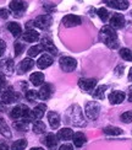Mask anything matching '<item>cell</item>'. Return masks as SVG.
<instances>
[{"label":"cell","mask_w":132,"mask_h":150,"mask_svg":"<svg viewBox=\"0 0 132 150\" xmlns=\"http://www.w3.org/2000/svg\"><path fill=\"white\" fill-rule=\"evenodd\" d=\"M33 132L37 134H41L45 132V124H44L42 121H36L33 123Z\"/></svg>","instance_id":"4dcf8cb0"},{"label":"cell","mask_w":132,"mask_h":150,"mask_svg":"<svg viewBox=\"0 0 132 150\" xmlns=\"http://www.w3.org/2000/svg\"><path fill=\"white\" fill-rule=\"evenodd\" d=\"M26 146H27V140L26 139H18L11 145V150H23Z\"/></svg>","instance_id":"f546056e"},{"label":"cell","mask_w":132,"mask_h":150,"mask_svg":"<svg viewBox=\"0 0 132 150\" xmlns=\"http://www.w3.org/2000/svg\"><path fill=\"white\" fill-rule=\"evenodd\" d=\"M108 89V86L106 85H100L98 87H96V90L92 92V96L97 100H103L105 97V91Z\"/></svg>","instance_id":"603a6c76"},{"label":"cell","mask_w":132,"mask_h":150,"mask_svg":"<svg viewBox=\"0 0 132 150\" xmlns=\"http://www.w3.org/2000/svg\"><path fill=\"white\" fill-rule=\"evenodd\" d=\"M48 122L53 129L59 128L60 122H61L59 113H56V112H48Z\"/></svg>","instance_id":"e0dca14e"},{"label":"cell","mask_w":132,"mask_h":150,"mask_svg":"<svg viewBox=\"0 0 132 150\" xmlns=\"http://www.w3.org/2000/svg\"><path fill=\"white\" fill-rule=\"evenodd\" d=\"M0 68H1V70L6 74H11L14 71V62L11 59H5L1 62V64H0Z\"/></svg>","instance_id":"484cf974"},{"label":"cell","mask_w":132,"mask_h":150,"mask_svg":"<svg viewBox=\"0 0 132 150\" xmlns=\"http://www.w3.org/2000/svg\"><path fill=\"white\" fill-rule=\"evenodd\" d=\"M59 64H60V68L64 71L70 73V71H73L75 69H76L77 62L72 57H61L60 60H59Z\"/></svg>","instance_id":"277c9868"},{"label":"cell","mask_w":132,"mask_h":150,"mask_svg":"<svg viewBox=\"0 0 132 150\" xmlns=\"http://www.w3.org/2000/svg\"><path fill=\"white\" fill-rule=\"evenodd\" d=\"M129 100H130V101L132 102V86H131L130 89H129Z\"/></svg>","instance_id":"bcb514c9"},{"label":"cell","mask_w":132,"mask_h":150,"mask_svg":"<svg viewBox=\"0 0 132 150\" xmlns=\"http://www.w3.org/2000/svg\"><path fill=\"white\" fill-rule=\"evenodd\" d=\"M52 23H53V18L50 15H41L34 20V26H37L38 28H42V30L49 28L52 26Z\"/></svg>","instance_id":"5b68a950"},{"label":"cell","mask_w":132,"mask_h":150,"mask_svg":"<svg viewBox=\"0 0 132 150\" xmlns=\"http://www.w3.org/2000/svg\"><path fill=\"white\" fill-rule=\"evenodd\" d=\"M10 117L12 118V120H18V118H22L23 117V105L15 106V107L12 108L11 112H10Z\"/></svg>","instance_id":"4316f807"},{"label":"cell","mask_w":132,"mask_h":150,"mask_svg":"<svg viewBox=\"0 0 132 150\" xmlns=\"http://www.w3.org/2000/svg\"><path fill=\"white\" fill-rule=\"evenodd\" d=\"M98 16L100 17V20H102L103 22H106L109 20V11L106 10L105 8H100V9H98Z\"/></svg>","instance_id":"836d02e7"},{"label":"cell","mask_w":132,"mask_h":150,"mask_svg":"<svg viewBox=\"0 0 132 150\" xmlns=\"http://www.w3.org/2000/svg\"><path fill=\"white\" fill-rule=\"evenodd\" d=\"M14 127L17 130H26L28 128V121H17L14 123Z\"/></svg>","instance_id":"e575fe53"},{"label":"cell","mask_w":132,"mask_h":150,"mask_svg":"<svg viewBox=\"0 0 132 150\" xmlns=\"http://www.w3.org/2000/svg\"><path fill=\"white\" fill-rule=\"evenodd\" d=\"M131 15H132V12H131Z\"/></svg>","instance_id":"681fc988"},{"label":"cell","mask_w":132,"mask_h":150,"mask_svg":"<svg viewBox=\"0 0 132 150\" xmlns=\"http://www.w3.org/2000/svg\"><path fill=\"white\" fill-rule=\"evenodd\" d=\"M6 85V80H5V75L3 73H0V87H5Z\"/></svg>","instance_id":"60d3db41"},{"label":"cell","mask_w":132,"mask_h":150,"mask_svg":"<svg viewBox=\"0 0 132 150\" xmlns=\"http://www.w3.org/2000/svg\"><path fill=\"white\" fill-rule=\"evenodd\" d=\"M10 9L12 11H23L26 9V4L21 0H12L10 3Z\"/></svg>","instance_id":"83f0119b"},{"label":"cell","mask_w":132,"mask_h":150,"mask_svg":"<svg viewBox=\"0 0 132 150\" xmlns=\"http://www.w3.org/2000/svg\"><path fill=\"white\" fill-rule=\"evenodd\" d=\"M125 26V17L116 12L110 17V27H112L114 30H119V28H122Z\"/></svg>","instance_id":"ba28073f"},{"label":"cell","mask_w":132,"mask_h":150,"mask_svg":"<svg viewBox=\"0 0 132 150\" xmlns=\"http://www.w3.org/2000/svg\"><path fill=\"white\" fill-rule=\"evenodd\" d=\"M72 140H73V145H75V146L81 148V146H82L85 143H86L87 138H86V135H85L82 132H77V133H73Z\"/></svg>","instance_id":"ffe728a7"},{"label":"cell","mask_w":132,"mask_h":150,"mask_svg":"<svg viewBox=\"0 0 132 150\" xmlns=\"http://www.w3.org/2000/svg\"><path fill=\"white\" fill-rule=\"evenodd\" d=\"M59 150H73V149H72V145H71V144L66 143V144H62V145L59 148Z\"/></svg>","instance_id":"b9f144b4"},{"label":"cell","mask_w":132,"mask_h":150,"mask_svg":"<svg viewBox=\"0 0 132 150\" xmlns=\"http://www.w3.org/2000/svg\"><path fill=\"white\" fill-rule=\"evenodd\" d=\"M23 48H24V46L22 45V43L16 42V43H15V54H16V55H20V54L23 52Z\"/></svg>","instance_id":"74e56055"},{"label":"cell","mask_w":132,"mask_h":150,"mask_svg":"<svg viewBox=\"0 0 132 150\" xmlns=\"http://www.w3.org/2000/svg\"><path fill=\"white\" fill-rule=\"evenodd\" d=\"M97 85L96 79H81L78 81V86L85 91H92Z\"/></svg>","instance_id":"4fadbf2b"},{"label":"cell","mask_w":132,"mask_h":150,"mask_svg":"<svg viewBox=\"0 0 132 150\" xmlns=\"http://www.w3.org/2000/svg\"><path fill=\"white\" fill-rule=\"evenodd\" d=\"M41 46L43 48V51L45 52H49L50 54H58V49H56L55 45L53 43V41L50 38H47V37H44V38H42V42H41Z\"/></svg>","instance_id":"9c48e42d"},{"label":"cell","mask_w":132,"mask_h":150,"mask_svg":"<svg viewBox=\"0 0 132 150\" xmlns=\"http://www.w3.org/2000/svg\"><path fill=\"white\" fill-rule=\"evenodd\" d=\"M0 133H1L5 138H9V139L12 137L11 130H10V128L8 126V123H6L5 120H4V118H1V117H0Z\"/></svg>","instance_id":"d4e9b609"},{"label":"cell","mask_w":132,"mask_h":150,"mask_svg":"<svg viewBox=\"0 0 132 150\" xmlns=\"http://www.w3.org/2000/svg\"><path fill=\"white\" fill-rule=\"evenodd\" d=\"M52 92H53V87L52 85L45 84L41 87V90L38 91V97L41 100H48L50 96H52Z\"/></svg>","instance_id":"d6986e66"},{"label":"cell","mask_w":132,"mask_h":150,"mask_svg":"<svg viewBox=\"0 0 132 150\" xmlns=\"http://www.w3.org/2000/svg\"><path fill=\"white\" fill-rule=\"evenodd\" d=\"M125 97L126 95L122 91H112L109 93V101L111 105H120L125 100Z\"/></svg>","instance_id":"5bb4252c"},{"label":"cell","mask_w":132,"mask_h":150,"mask_svg":"<svg viewBox=\"0 0 132 150\" xmlns=\"http://www.w3.org/2000/svg\"><path fill=\"white\" fill-rule=\"evenodd\" d=\"M5 111V103L3 101H0V112H4Z\"/></svg>","instance_id":"f6af8a7d"},{"label":"cell","mask_w":132,"mask_h":150,"mask_svg":"<svg viewBox=\"0 0 132 150\" xmlns=\"http://www.w3.org/2000/svg\"><path fill=\"white\" fill-rule=\"evenodd\" d=\"M0 150H9V146H8V144H6L5 142L0 143Z\"/></svg>","instance_id":"ee69618b"},{"label":"cell","mask_w":132,"mask_h":150,"mask_svg":"<svg viewBox=\"0 0 132 150\" xmlns=\"http://www.w3.org/2000/svg\"><path fill=\"white\" fill-rule=\"evenodd\" d=\"M104 133L108 135H120L122 134V129L119 127H114V126H108L104 128Z\"/></svg>","instance_id":"f1b7e54d"},{"label":"cell","mask_w":132,"mask_h":150,"mask_svg":"<svg viewBox=\"0 0 132 150\" xmlns=\"http://www.w3.org/2000/svg\"><path fill=\"white\" fill-rule=\"evenodd\" d=\"M5 48H6V45H5V42L3 40H0V57L4 54L5 52Z\"/></svg>","instance_id":"ab89813d"},{"label":"cell","mask_w":132,"mask_h":150,"mask_svg":"<svg viewBox=\"0 0 132 150\" xmlns=\"http://www.w3.org/2000/svg\"><path fill=\"white\" fill-rule=\"evenodd\" d=\"M31 150H44V149L43 148H32Z\"/></svg>","instance_id":"c3c4849f"},{"label":"cell","mask_w":132,"mask_h":150,"mask_svg":"<svg viewBox=\"0 0 132 150\" xmlns=\"http://www.w3.org/2000/svg\"><path fill=\"white\" fill-rule=\"evenodd\" d=\"M121 121L124 123H131L132 122V111H126L121 115Z\"/></svg>","instance_id":"d590c367"},{"label":"cell","mask_w":132,"mask_h":150,"mask_svg":"<svg viewBox=\"0 0 132 150\" xmlns=\"http://www.w3.org/2000/svg\"><path fill=\"white\" fill-rule=\"evenodd\" d=\"M122 69H124V65H119L115 69V74L117 75V76H121V75H122V71H121Z\"/></svg>","instance_id":"7bdbcfd3"},{"label":"cell","mask_w":132,"mask_h":150,"mask_svg":"<svg viewBox=\"0 0 132 150\" xmlns=\"http://www.w3.org/2000/svg\"><path fill=\"white\" fill-rule=\"evenodd\" d=\"M42 142H43V144L44 145H47V148H49V149H52V150H54V149H56V145H58V138H56V135H54V134H47L44 138L42 139Z\"/></svg>","instance_id":"9a60e30c"},{"label":"cell","mask_w":132,"mask_h":150,"mask_svg":"<svg viewBox=\"0 0 132 150\" xmlns=\"http://www.w3.org/2000/svg\"><path fill=\"white\" fill-rule=\"evenodd\" d=\"M129 80H130V81H132V68H131L130 71H129Z\"/></svg>","instance_id":"7dc6e473"},{"label":"cell","mask_w":132,"mask_h":150,"mask_svg":"<svg viewBox=\"0 0 132 150\" xmlns=\"http://www.w3.org/2000/svg\"><path fill=\"white\" fill-rule=\"evenodd\" d=\"M52 64H53V58L50 57L48 53L43 54L42 57L37 60V65H38L39 69H47V68L50 67Z\"/></svg>","instance_id":"2e32d148"},{"label":"cell","mask_w":132,"mask_h":150,"mask_svg":"<svg viewBox=\"0 0 132 150\" xmlns=\"http://www.w3.org/2000/svg\"><path fill=\"white\" fill-rule=\"evenodd\" d=\"M100 40H102L106 46L111 49H115L119 47V41H117V35L115 30L110 26H104L100 30Z\"/></svg>","instance_id":"6da1fadb"},{"label":"cell","mask_w":132,"mask_h":150,"mask_svg":"<svg viewBox=\"0 0 132 150\" xmlns=\"http://www.w3.org/2000/svg\"><path fill=\"white\" fill-rule=\"evenodd\" d=\"M62 23H64L65 27H75V26H80L82 23V20H81L80 16L76 15H66L62 18Z\"/></svg>","instance_id":"52a82bcc"},{"label":"cell","mask_w":132,"mask_h":150,"mask_svg":"<svg viewBox=\"0 0 132 150\" xmlns=\"http://www.w3.org/2000/svg\"><path fill=\"white\" fill-rule=\"evenodd\" d=\"M9 12L6 9H0V18H8Z\"/></svg>","instance_id":"f35d334b"},{"label":"cell","mask_w":132,"mask_h":150,"mask_svg":"<svg viewBox=\"0 0 132 150\" xmlns=\"http://www.w3.org/2000/svg\"><path fill=\"white\" fill-rule=\"evenodd\" d=\"M26 97H27V100H29V101H34V100L38 97V93H37V91H34V90H28L26 92Z\"/></svg>","instance_id":"8d00e7d4"},{"label":"cell","mask_w":132,"mask_h":150,"mask_svg":"<svg viewBox=\"0 0 132 150\" xmlns=\"http://www.w3.org/2000/svg\"><path fill=\"white\" fill-rule=\"evenodd\" d=\"M110 8L112 9H117V10H126L129 8L130 3L127 0H104Z\"/></svg>","instance_id":"8fae6325"},{"label":"cell","mask_w":132,"mask_h":150,"mask_svg":"<svg viewBox=\"0 0 132 150\" xmlns=\"http://www.w3.org/2000/svg\"><path fill=\"white\" fill-rule=\"evenodd\" d=\"M17 98H18V95L14 91V89H12L11 86L6 87L1 93V101L4 103H12V102H15Z\"/></svg>","instance_id":"8992f818"},{"label":"cell","mask_w":132,"mask_h":150,"mask_svg":"<svg viewBox=\"0 0 132 150\" xmlns=\"http://www.w3.org/2000/svg\"><path fill=\"white\" fill-rule=\"evenodd\" d=\"M85 112H86V116H87L88 120L96 121L99 117V113H100V106L96 101H88L86 103Z\"/></svg>","instance_id":"3957f363"},{"label":"cell","mask_w":132,"mask_h":150,"mask_svg":"<svg viewBox=\"0 0 132 150\" xmlns=\"http://www.w3.org/2000/svg\"><path fill=\"white\" fill-rule=\"evenodd\" d=\"M66 117L70 120V122L76 127H85L86 121L83 118L82 111H81L78 105H72L70 108L66 111Z\"/></svg>","instance_id":"7a4b0ae2"},{"label":"cell","mask_w":132,"mask_h":150,"mask_svg":"<svg viewBox=\"0 0 132 150\" xmlns=\"http://www.w3.org/2000/svg\"><path fill=\"white\" fill-rule=\"evenodd\" d=\"M34 65V62L32 58H24L22 62H20V64L17 67V73L18 74H23L28 70H31Z\"/></svg>","instance_id":"30bf717a"},{"label":"cell","mask_w":132,"mask_h":150,"mask_svg":"<svg viewBox=\"0 0 132 150\" xmlns=\"http://www.w3.org/2000/svg\"><path fill=\"white\" fill-rule=\"evenodd\" d=\"M120 55L124 60L132 62V51L129 48H121L120 49Z\"/></svg>","instance_id":"d6a6232c"},{"label":"cell","mask_w":132,"mask_h":150,"mask_svg":"<svg viewBox=\"0 0 132 150\" xmlns=\"http://www.w3.org/2000/svg\"><path fill=\"white\" fill-rule=\"evenodd\" d=\"M8 30L12 33L14 37H20L21 32H22V28L17 22H9L8 23Z\"/></svg>","instance_id":"cb8c5ba5"},{"label":"cell","mask_w":132,"mask_h":150,"mask_svg":"<svg viewBox=\"0 0 132 150\" xmlns=\"http://www.w3.org/2000/svg\"><path fill=\"white\" fill-rule=\"evenodd\" d=\"M43 51V48L42 46H33V47H31L28 51H27V54H28V57L29 58H33V57H37L38 54H41V52Z\"/></svg>","instance_id":"1f68e13d"},{"label":"cell","mask_w":132,"mask_h":150,"mask_svg":"<svg viewBox=\"0 0 132 150\" xmlns=\"http://www.w3.org/2000/svg\"><path fill=\"white\" fill-rule=\"evenodd\" d=\"M45 111H47V106L44 103H39L37 105L36 107L32 110V120L34 121H41L43 116L45 115Z\"/></svg>","instance_id":"7c38bea8"},{"label":"cell","mask_w":132,"mask_h":150,"mask_svg":"<svg viewBox=\"0 0 132 150\" xmlns=\"http://www.w3.org/2000/svg\"><path fill=\"white\" fill-rule=\"evenodd\" d=\"M22 38H23L24 42L33 43V42H37V41L39 40V33L37 32L36 30H27L26 32H24Z\"/></svg>","instance_id":"ac0fdd59"},{"label":"cell","mask_w":132,"mask_h":150,"mask_svg":"<svg viewBox=\"0 0 132 150\" xmlns=\"http://www.w3.org/2000/svg\"><path fill=\"white\" fill-rule=\"evenodd\" d=\"M29 81L32 83L34 86H39L44 83V75L41 73V71H37V73H33L32 75L29 76Z\"/></svg>","instance_id":"7402d4cb"},{"label":"cell","mask_w":132,"mask_h":150,"mask_svg":"<svg viewBox=\"0 0 132 150\" xmlns=\"http://www.w3.org/2000/svg\"><path fill=\"white\" fill-rule=\"evenodd\" d=\"M73 137V132L71 128H61L58 132V138L61 140H70Z\"/></svg>","instance_id":"44dd1931"}]
</instances>
